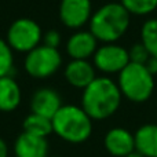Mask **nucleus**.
<instances>
[{
  "label": "nucleus",
  "instance_id": "9d476101",
  "mask_svg": "<svg viewBox=\"0 0 157 157\" xmlns=\"http://www.w3.org/2000/svg\"><path fill=\"white\" fill-rule=\"evenodd\" d=\"M103 144H105V149L112 156L116 157H125L128 153L135 150L134 134H131L128 130L121 127L109 130L105 135Z\"/></svg>",
  "mask_w": 157,
  "mask_h": 157
},
{
  "label": "nucleus",
  "instance_id": "393cba45",
  "mask_svg": "<svg viewBox=\"0 0 157 157\" xmlns=\"http://www.w3.org/2000/svg\"><path fill=\"white\" fill-rule=\"evenodd\" d=\"M48 157H61V156H48Z\"/></svg>",
  "mask_w": 157,
  "mask_h": 157
},
{
  "label": "nucleus",
  "instance_id": "4468645a",
  "mask_svg": "<svg viewBox=\"0 0 157 157\" xmlns=\"http://www.w3.org/2000/svg\"><path fill=\"white\" fill-rule=\"evenodd\" d=\"M135 150L145 157H157V124H144L134 134Z\"/></svg>",
  "mask_w": 157,
  "mask_h": 157
},
{
  "label": "nucleus",
  "instance_id": "423d86ee",
  "mask_svg": "<svg viewBox=\"0 0 157 157\" xmlns=\"http://www.w3.org/2000/svg\"><path fill=\"white\" fill-rule=\"evenodd\" d=\"M43 40V33L36 21L30 18H19L10 25L7 30L6 41L13 48V51L29 52Z\"/></svg>",
  "mask_w": 157,
  "mask_h": 157
},
{
  "label": "nucleus",
  "instance_id": "1a4fd4ad",
  "mask_svg": "<svg viewBox=\"0 0 157 157\" xmlns=\"http://www.w3.org/2000/svg\"><path fill=\"white\" fill-rule=\"evenodd\" d=\"M61 106H62L61 95L55 90L48 88V87L36 90L30 98L32 113L40 114V116L48 117V119L54 117V114L59 110Z\"/></svg>",
  "mask_w": 157,
  "mask_h": 157
},
{
  "label": "nucleus",
  "instance_id": "a211bd4d",
  "mask_svg": "<svg viewBox=\"0 0 157 157\" xmlns=\"http://www.w3.org/2000/svg\"><path fill=\"white\" fill-rule=\"evenodd\" d=\"M131 15H147L157 8V0H120Z\"/></svg>",
  "mask_w": 157,
  "mask_h": 157
},
{
  "label": "nucleus",
  "instance_id": "dca6fc26",
  "mask_svg": "<svg viewBox=\"0 0 157 157\" xmlns=\"http://www.w3.org/2000/svg\"><path fill=\"white\" fill-rule=\"evenodd\" d=\"M22 128H24V132L47 138L50 134H52V120L48 117L40 116V114L30 113L29 116L25 117Z\"/></svg>",
  "mask_w": 157,
  "mask_h": 157
},
{
  "label": "nucleus",
  "instance_id": "9b49d317",
  "mask_svg": "<svg viewBox=\"0 0 157 157\" xmlns=\"http://www.w3.org/2000/svg\"><path fill=\"white\" fill-rule=\"evenodd\" d=\"M98 40L90 30H80L69 37L66 51L72 59H88L97 51Z\"/></svg>",
  "mask_w": 157,
  "mask_h": 157
},
{
  "label": "nucleus",
  "instance_id": "aec40b11",
  "mask_svg": "<svg viewBox=\"0 0 157 157\" xmlns=\"http://www.w3.org/2000/svg\"><path fill=\"white\" fill-rule=\"evenodd\" d=\"M128 57H130V62L139 63V65H145L147 59L150 58V54L142 43H136L128 50Z\"/></svg>",
  "mask_w": 157,
  "mask_h": 157
},
{
  "label": "nucleus",
  "instance_id": "f3484780",
  "mask_svg": "<svg viewBox=\"0 0 157 157\" xmlns=\"http://www.w3.org/2000/svg\"><path fill=\"white\" fill-rule=\"evenodd\" d=\"M141 43L150 57L157 58V18L147 19L141 28Z\"/></svg>",
  "mask_w": 157,
  "mask_h": 157
},
{
  "label": "nucleus",
  "instance_id": "5701e85b",
  "mask_svg": "<svg viewBox=\"0 0 157 157\" xmlns=\"http://www.w3.org/2000/svg\"><path fill=\"white\" fill-rule=\"evenodd\" d=\"M0 157H8V146L2 138H0Z\"/></svg>",
  "mask_w": 157,
  "mask_h": 157
},
{
  "label": "nucleus",
  "instance_id": "b1692460",
  "mask_svg": "<svg viewBox=\"0 0 157 157\" xmlns=\"http://www.w3.org/2000/svg\"><path fill=\"white\" fill-rule=\"evenodd\" d=\"M125 157H145V156L142 155V153H139L138 150H132V152L128 153V155L125 156Z\"/></svg>",
  "mask_w": 157,
  "mask_h": 157
},
{
  "label": "nucleus",
  "instance_id": "6e6552de",
  "mask_svg": "<svg viewBox=\"0 0 157 157\" xmlns=\"http://www.w3.org/2000/svg\"><path fill=\"white\" fill-rule=\"evenodd\" d=\"M91 0H61L59 19L66 28L78 29L91 19Z\"/></svg>",
  "mask_w": 157,
  "mask_h": 157
},
{
  "label": "nucleus",
  "instance_id": "f03ea898",
  "mask_svg": "<svg viewBox=\"0 0 157 157\" xmlns=\"http://www.w3.org/2000/svg\"><path fill=\"white\" fill-rule=\"evenodd\" d=\"M131 14L121 3H108L92 13L90 19V32L98 41L114 43L125 35L130 26Z\"/></svg>",
  "mask_w": 157,
  "mask_h": 157
},
{
  "label": "nucleus",
  "instance_id": "0eeeda50",
  "mask_svg": "<svg viewBox=\"0 0 157 157\" xmlns=\"http://www.w3.org/2000/svg\"><path fill=\"white\" fill-rule=\"evenodd\" d=\"M94 58V66L106 75L120 73L130 63L128 50L114 43H105L98 47Z\"/></svg>",
  "mask_w": 157,
  "mask_h": 157
},
{
  "label": "nucleus",
  "instance_id": "412c9836",
  "mask_svg": "<svg viewBox=\"0 0 157 157\" xmlns=\"http://www.w3.org/2000/svg\"><path fill=\"white\" fill-rule=\"evenodd\" d=\"M61 35L58 30L55 29H50L46 35L43 36V44L51 48H58V46L61 44Z\"/></svg>",
  "mask_w": 157,
  "mask_h": 157
},
{
  "label": "nucleus",
  "instance_id": "f257e3e1",
  "mask_svg": "<svg viewBox=\"0 0 157 157\" xmlns=\"http://www.w3.org/2000/svg\"><path fill=\"white\" fill-rule=\"evenodd\" d=\"M121 98L117 83L105 76L95 77L83 90L81 108L92 120H105L117 112Z\"/></svg>",
  "mask_w": 157,
  "mask_h": 157
},
{
  "label": "nucleus",
  "instance_id": "2eb2a0df",
  "mask_svg": "<svg viewBox=\"0 0 157 157\" xmlns=\"http://www.w3.org/2000/svg\"><path fill=\"white\" fill-rule=\"evenodd\" d=\"M21 88L13 76L0 77V112H13L21 103Z\"/></svg>",
  "mask_w": 157,
  "mask_h": 157
},
{
  "label": "nucleus",
  "instance_id": "4be33fe9",
  "mask_svg": "<svg viewBox=\"0 0 157 157\" xmlns=\"http://www.w3.org/2000/svg\"><path fill=\"white\" fill-rule=\"evenodd\" d=\"M145 68L149 71V73H152L153 76L157 73V58L156 57H150L147 59V62L145 63Z\"/></svg>",
  "mask_w": 157,
  "mask_h": 157
},
{
  "label": "nucleus",
  "instance_id": "20e7f679",
  "mask_svg": "<svg viewBox=\"0 0 157 157\" xmlns=\"http://www.w3.org/2000/svg\"><path fill=\"white\" fill-rule=\"evenodd\" d=\"M117 86L123 97L135 103L146 102L155 91V76L145 65L130 62L119 73Z\"/></svg>",
  "mask_w": 157,
  "mask_h": 157
},
{
  "label": "nucleus",
  "instance_id": "f8f14e48",
  "mask_svg": "<svg viewBox=\"0 0 157 157\" xmlns=\"http://www.w3.org/2000/svg\"><path fill=\"white\" fill-rule=\"evenodd\" d=\"M15 157H48L47 138L36 136L22 131L14 144Z\"/></svg>",
  "mask_w": 157,
  "mask_h": 157
},
{
  "label": "nucleus",
  "instance_id": "6ab92c4d",
  "mask_svg": "<svg viewBox=\"0 0 157 157\" xmlns=\"http://www.w3.org/2000/svg\"><path fill=\"white\" fill-rule=\"evenodd\" d=\"M14 72V55L13 48L4 39L0 37V77L13 76Z\"/></svg>",
  "mask_w": 157,
  "mask_h": 157
},
{
  "label": "nucleus",
  "instance_id": "7ed1b4c3",
  "mask_svg": "<svg viewBox=\"0 0 157 157\" xmlns=\"http://www.w3.org/2000/svg\"><path fill=\"white\" fill-rule=\"evenodd\" d=\"M51 120L52 132L69 144H83L92 134V119L81 106L62 105Z\"/></svg>",
  "mask_w": 157,
  "mask_h": 157
},
{
  "label": "nucleus",
  "instance_id": "39448f33",
  "mask_svg": "<svg viewBox=\"0 0 157 157\" xmlns=\"http://www.w3.org/2000/svg\"><path fill=\"white\" fill-rule=\"evenodd\" d=\"M62 65L58 48H51L44 44L37 46L25 57V71L33 78L51 77Z\"/></svg>",
  "mask_w": 157,
  "mask_h": 157
},
{
  "label": "nucleus",
  "instance_id": "ddd939ff",
  "mask_svg": "<svg viewBox=\"0 0 157 157\" xmlns=\"http://www.w3.org/2000/svg\"><path fill=\"white\" fill-rule=\"evenodd\" d=\"M95 77V66L88 59H72L65 68L66 81L75 88L84 90Z\"/></svg>",
  "mask_w": 157,
  "mask_h": 157
}]
</instances>
